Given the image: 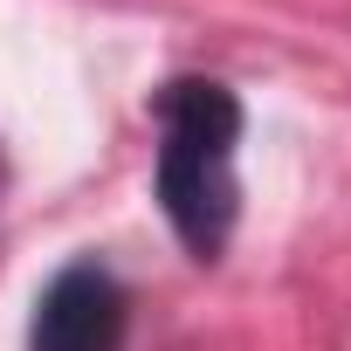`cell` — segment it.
<instances>
[{
  "instance_id": "obj_1",
  "label": "cell",
  "mask_w": 351,
  "mask_h": 351,
  "mask_svg": "<svg viewBox=\"0 0 351 351\" xmlns=\"http://www.w3.org/2000/svg\"><path fill=\"white\" fill-rule=\"evenodd\" d=\"M152 117H158V207L193 262H214L241 207V186H234L241 97L214 76H172Z\"/></svg>"
},
{
  "instance_id": "obj_2",
  "label": "cell",
  "mask_w": 351,
  "mask_h": 351,
  "mask_svg": "<svg viewBox=\"0 0 351 351\" xmlns=\"http://www.w3.org/2000/svg\"><path fill=\"white\" fill-rule=\"evenodd\" d=\"M124 324H131L124 282L104 262H69L35 296L28 351H124Z\"/></svg>"
}]
</instances>
